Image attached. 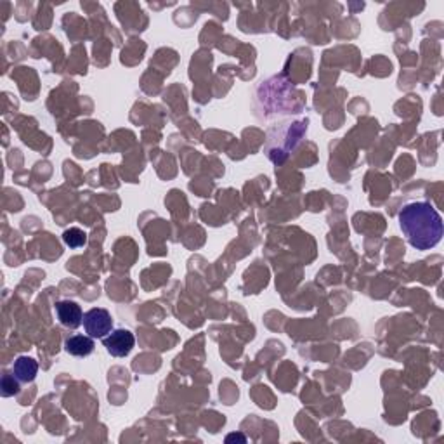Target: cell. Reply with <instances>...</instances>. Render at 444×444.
<instances>
[{
	"label": "cell",
	"instance_id": "6da1fadb",
	"mask_svg": "<svg viewBox=\"0 0 444 444\" xmlns=\"http://www.w3.org/2000/svg\"><path fill=\"white\" fill-rule=\"evenodd\" d=\"M399 226L410 245L416 250H430L443 238V217L427 202H415L399 212Z\"/></svg>",
	"mask_w": 444,
	"mask_h": 444
},
{
	"label": "cell",
	"instance_id": "7a4b0ae2",
	"mask_svg": "<svg viewBox=\"0 0 444 444\" xmlns=\"http://www.w3.org/2000/svg\"><path fill=\"white\" fill-rule=\"evenodd\" d=\"M83 328L92 339H105L106 335L112 333L113 319L106 309L94 307V309L87 310L83 315Z\"/></svg>",
	"mask_w": 444,
	"mask_h": 444
},
{
	"label": "cell",
	"instance_id": "3957f363",
	"mask_svg": "<svg viewBox=\"0 0 444 444\" xmlns=\"http://www.w3.org/2000/svg\"><path fill=\"white\" fill-rule=\"evenodd\" d=\"M103 343L113 358H125L130 354V350L134 349L136 339L129 330H115L108 337H105Z\"/></svg>",
	"mask_w": 444,
	"mask_h": 444
},
{
	"label": "cell",
	"instance_id": "277c9868",
	"mask_svg": "<svg viewBox=\"0 0 444 444\" xmlns=\"http://www.w3.org/2000/svg\"><path fill=\"white\" fill-rule=\"evenodd\" d=\"M56 316H58L59 323L66 328H78L83 323V313L80 306L72 300H59L56 302Z\"/></svg>",
	"mask_w": 444,
	"mask_h": 444
},
{
	"label": "cell",
	"instance_id": "5b68a950",
	"mask_svg": "<svg viewBox=\"0 0 444 444\" xmlns=\"http://www.w3.org/2000/svg\"><path fill=\"white\" fill-rule=\"evenodd\" d=\"M36 372H39V365H36L35 359L28 358V356H19L14 361V366H12V375L21 383L33 382Z\"/></svg>",
	"mask_w": 444,
	"mask_h": 444
},
{
	"label": "cell",
	"instance_id": "8992f818",
	"mask_svg": "<svg viewBox=\"0 0 444 444\" xmlns=\"http://www.w3.org/2000/svg\"><path fill=\"white\" fill-rule=\"evenodd\" d=\"M94 347L96 343L94 340H92V337L85 335H73L65 342L66 352H70L72 356H76V358H85V356H89V354L94 350Z\"/></svg>",
	"mask_w": 444,
	"mask_h": 444
},
{
	"label": "cell",
	"instance_id": "52a82bcc",
	"mask_svg": "<svg viewBox=\"0 0 444 444\" xmlns=\"http://www.w3.org/2000/svg\"><path fill=\"white\" fill-rule=\"evenodd\" d=\"M63 242H65L70 249H80V246H83L87 243V235L85 231H82V229L78 228L66 229V231L63 233Z\"/></svg>",
	"mask_w": 444,
	"mask_h": 444
},
{
	"label": "cell",
	"instance_id": "ba28073f",
	"mask_svg": "<svg viewBox=\"0 0 444 444\" xmlns=\"http://www.w3.org/2000/svg\"><path fill=\"white\" fill-rule=\"evenodd\" d=\"M18 382L19 380L16 379L14 375H11V373H6L4 379H2V396L4 397L14 396V394L19 390Z\"/></svg>",
	"mask_w": 444,
	"mask_h": 444
}]
</instances>
